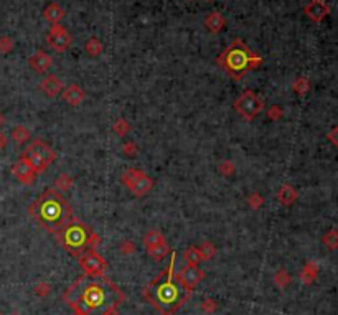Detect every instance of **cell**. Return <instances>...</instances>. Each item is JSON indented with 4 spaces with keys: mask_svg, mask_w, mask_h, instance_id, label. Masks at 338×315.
Returning a JSON list of instances; mask_svg holds the SVG:
<instances>
[{
    "mask_svg": "<svg viewBox=\"0 0 338 315\" xmlns=\"http://www.w3.org/2000/svg\"><path fill=\"white\" fill-rule=\"evenodd\" d=\"M117 294L119 291L116 287H108L102 282L88 281L86 277H83L68 291L66 299L68 302H71V305L78 307L81 312L96 313L106 312L109 307L114 305Z\"/></svg>",
    "mask_w": 338,
    "mask_h": 315,
    "instance_id": "obj_1",
    "label": "cell"
},
{
    "mask_svg": "<svg viewBox=\"0 0 338 315\" xmlns=\"http://www.w3.org/2000/svg\"><path fill=\"white\" fill-rule=\"evenodd\" d=\"M30 213L50 231H60L73 218V209L60 193L46 190L32 203Z\"/></svg>",
    "mask_w": 338,
    "mask_h": 315,
    "instance_id": "obj_2",
    "label": "cell"
},
{
    "mask_svg": "<svg viewBox=\"0 0 338 315\" xmlns=\"http://www.w3.org/2000/svg\"><path fill=\"white\" fill-rule=\"evenodd\" d=\"M173 266H170L157 281H153L152 285L147 289V297L150 302L159 307L164 313H170L175 307L181 302V284L175 282V277L172 274Z\"/></svg>",
    "mask_w": 338,
    "mask_h": 315,
    "instance_id": "obj_3",
    "label": "cell"
},
{
    "mask_svg": "<svg viewBox=\"0 0 338 315\" xmlns=\"http://www.w3.org/2000/svg\"><path fill=\"white\" fill-rule=\"evenodd\" d=\"M261 61L263 60L259 57H252L248 48L239 40L236 43L231 45L228 50L218 58V63H220L231 76H235V78H241L249 68H256Z\"/></svg>",
    "mask_w": 338,
    "mask_h": 315,
    "instance_id": "obj_4",
    "label": "cell"
},
{
    "mask_svg": "<svg viewBox=\"0 0 338 315\" xmlns=\"http://www.w3.org/2000/svg\"><path fill=\"white\" fill-rule=\"evenodd\" d=\"M60 240L68 251H71L73 254H81L84 251H88L93 241V233L91 229L84 225L83 221L71 218L60 231Z\"/></svg>",
    "mask_w": 338,
    "mask_h": 315,
    "instance_id": "obj_5",
    "label": "cell"
},
{
    "mask_svg": "<svg viewBox=\"0 0 338 315\" xmlns=\"http://www.w3.org/2000/svg\"><path fill=\"white\" fill-rule=\"evenodd\" d=\"M22 159H25L27 162L32 165V169L38 173V172H43L46 167L53 162L55 153H53V150L46 144H43L41 141H35L25 150Z\"/></svg>",
    "mask_w": 338,
    "mask_h": 315,
    "instance_id": "obj_6",
    "label": "cell"
},
{
    "mask_svg": "<svg viewBox=\"0 0 338 315\" xmlns=\"http://www.w3.org/2000/svg\"><path fill=\"white\" fill-rule=\"evenodd\" d=\"M235 108L244 119L251 121V119H254L261 111H263L264 102L259 96L252 93V91H246L243 96L238 97V101L235 102Z\"/></svg>",
    "mask_w": 338,
    "mask_h": 315,
    "instance_id": "obj_7",
    "label": "cell"
},
{
    "mask_svg": "<svg viewBox=\"0 0 338 315\" xmlns=\"http://www.w3.org/2000/svg\"><path fill=\"white\" fill-rule=\"evenodd\" d=\"M122 180H124L125 187H127L132 193L139 195V197L145 195V193L152 188V185H153L152 180L147 177L145 173H142L140 170H134V169H131V170L125 172L124 177H122Z\"/></svg>",
    "mask_w": 338,
    "mask_h": 315,
    "instance_id": "obj_8",
    "label": "cell"
},
{
    "mask_svg": "<svg viewBox=\"0 0 338 315\" xmlns=\"http://www.w3.org/2000/svg\"><path fill=\"white\" fill-rule=\"evenodd\" d=\"M81 266L89 276L99 277L102 276V272L106 269V261L96 253V251L88 249V251H84V254L81 256Z\"/></svg>",
    "mask_w": 338,
    "mask_h": 315,
    "instance_id": "obj_9",
    "label": "cell"
},
{
    "mask_svg": "<svg viewBox=\"0 0 338 315\" xmlns=\"http://www.w3.org/2000/svg\"><path fill=\"white\" fill-rule=\"evenodd\" d=\"M203 276H205L203 274V271H200L196 266L188 264L187 268H183V271L178 274V282L183 285V289H185L187 292H190L201 282Z\"/></svg>",
    "mask_w": 338,
    "mask_h": 315,
    "instance_id": "obj_10",
    "label": "cell"
},
{
    "mask_svg": "<svg viewBox=\"0 0 338 315\" xmlns=\"http://www.w3.org/2000/svg\"><path fill=\"white\" fill-rule=\"evenodd\" d=\"M48 45H51L56 51H63L66 50L71 43V38H69V35L66 33V30L63 29L60 25H55L53 29L48 33Z\"/></svg>",
    "mask_w": 338,
    "mask_h": 315,
    "instance_id": "obj_11",
    "label": "cell"
},
{
    "mask_svg": "<svg viewBox=\"0 0 338 315\" xmlns=\"http://www.w3.org/2000/svg\"><path fill=\"white\" fill-rule=\"evenodd\" d=\"M305 13H307L308 18L319 23L328 15L330 9H328V5L323 2V0H310V2L305 5Z\"/></svg>",
    "mask_w": 338,
    "mask_h": 315,
    "instance_id": "obj_12",
    "label": "cell"
},
{
    "mask_svg": "<svg viewBox=\"0 0 338 315\" xmlns=\"http://www.w3.org/2000/svg\"><path fill=\"white\" fill-rule=\"evenodd\" d=\"M35 173L37 172L32 169V165L28 164L25 159H20L18 162L13 165V175H15V177L25 185L32 183L33 178H35Z\"/></svg>",
    "mask_w": 338,
    "mask_h": 315,
    "instance_id": "obj_13",
    "label": "cell"
},
{
    "mask_svg": "<svg viewBox=\"0 0 338 315\" xmlns=\"http://www.w3.org/2000/svg\"><path fill=\"white\" fill-rule=\"evenodd\" d=\"M28 63H30V66L33 71L37 73H45L50 69V66L53 65V58L48 57V55L45 51H37L35 55H32L30 60H28Z\"/></svg>",
    "mask_w": 338,
    "mask_h": 315,
    "instance_id": "obj_14",
    "label": "cell"
},
{
    "mask_svg": "<svg viewBox=\"0 0 338 315\" xmlns=\"http://www.w3.org/2000/svg\"><path fill=\"white\" fill-rule=\"evenodd\" d=\"M61 81H60V78L56 74H50V76H46V78L43 80V83H41V89H43V93L46 94V96H50V97H56L60 94V91H61Z\"/></svg>",
    "mask_w": 338,
    "mask_h": 315,
    "instance_id": "obj_15",
    "label": "cell"
},
{
    "mask_svg": "<svg viewBox=\"0 0 338 315\" xmlns=\"http://www.w3.org/2000/svg\"><path fill=\"white\" fill-rule=\"evenodd\" d=\"M205 27L206 30H210L211 33H218L223 30L224 27V17L220 12H211L210 15L205 18Z\"/></svg>",
    "mask_w": 338,
    "mask_h": 315,
    "instance_id": "obj_16",
    "label": "cell"
},
{
    "mask_svg": "<svg viewBox=\"0 0 338 315\" xmlns=\"http://www.w3.org/2000/svg\"><path fill=\"white\" fill-rule=\"evenodd\" d=\"M63 96H65V99H66L69 104H73V106H78V104L84 99V91H83L80 86L71 85L69 88L65 89Z\"/></svg>",
    "mask_w": 338,
    "mask_h": 315,
    "instance_id": "obj_17",
    "label": "cell"
},
{
    "mask_svg": "<svg viewBox=\"0 0 338 315\" xmlns=\"http://www.w3.org/2000/svg\"><path fill=\"white\" fill-rule=\"evenodd\" d=\"M277 197H279L280 203H284V205H292V203L295 201V198H297V192H295L291 185H284L279 190Z\"/></svg>",
    "mask_w": 338,
    "mask_h": 315,
    "instance_id": "obj_18",
    "label": "cell"
},
{
    "mask_svg": "<svg viewBox=\"0 0 338 315\" xmlns=\"http://www.w3.org/2000/svg\"><path fill=\"white\" fill-rule=\"evenodd\" d=\"M144 241H145L147 249H152V248L160 246V244H164V243H165L164 236H162V234L159 233V231H150V233H147Z\"/></svg>",
    "mask_w": 338,
    "mask_h": 315,
    "instance_id": "obj_19",
    "label": "cell"
},
{
    "mask_svg": "<svg viewBox=\"0 0 338 315\" xmlns=\"http://www.w3.org/2000/svg\"><path fill=\"white\" fill-rule=\"evenodd\" d=\"M63 15H65V12H63L56 4L50 5V7H48V9L45 10V17L50 20V22H58V20L63 18Z\"/></svg>",
    "mask_w": 338,
    "mask_h": 315,
    "instance_id": "obj_20",
    "label": "cell"
},
{
    "mask_svg": "<svg viewBox=\"0 0 338 315\" xmlns=\"http://www.w3.org/2000/svg\"><path fill=\"white\" fill-rule=\"evenodd\" d=\"M323 244L328 248V249H338V231L336 229H332L328 231V233L323 236Z\"/></svg>",
    "mask_w": 338,
    "mask_h": 315,
    "instance_id": "obj_21",
    "label": "cell"
},
{
    "mask_svg": "<svg viewBox=\"0 0 338 315\" xmlns=\"http://www.w3.org/2000/svg\"><path fill=\"white\" fill-rule=\"evenodd\" d=\"M12 137L15 139L18 144H23L25 141H28V137H30V132H28V129H25V127H22V125H20V127L13 129Z\"/></svg>",
    "mask_w": 338,
    "mask_h": 315,
    "instance_id": "obj_22",
    "label": "cell"
},
{
    "mask_svg": "<svg viewBox=\"0 0 338 315\" xmlns=\"http://www.w3.org/2000/svg\"><path fill=\"white\" fill-rule=\"evenodd\" d=\"M101 50H102V45L99 43V40H97V38H91V40L88 41L86 51H88L89 55H93V57H97V55L101 53Z\"/></svg>",
    "mask_w": 338,
    "mask_h": 315,
    "instance_id": "obj_23",
    "label": "cell"
},
{
    "mask_svg": "<svg viewBox=\"0 0 338 315\" xmlns=\"http://www.w3.org/2000/svg\"><path fill=\"white\" fill-rule=\"evenodd\" d=\"M185 257H187L188 264L196 266V264H198L200 259H201V253H200L198 249H188V251H187V254H185Z\"/></svg>",
    "mask_w": 338,
    "mask_h": 315,
    "instance_id": "obj_24",
    "label": "cell"
},
{
    "mask_svg": "<svg viewBox=\"0 0 338 315\" xmlns=\"http://www.w3.org/2000/svg\"><path fill=\"white\" fill-rule=\"evenodd\" d=\"M317 276V266H314V262H310L304 271V281L305 282H312Z\"/></svg>",
    "mask_w": 338,
    "mask_h": 315,
    "instance_id": "obj_25",
    "label": "cell"
},
{
    "mask_svg": "<svg viewBox=\"0 0 338 315\" xmlns=\"http://www.w3.org/2000/svg\"><path fill=\"white\" fill-rule=\"evenodd\" d=\"M294 89L297 91L299 94H305L307 91H308V81L305 78H299L297 83L294 85Z\"/></svg>",
    "mask_w": 338,
    "mask_h": 315,
    "instance_id": "obj_26",
    "label": "cell"
},
{
    "mask_svg": "<svg viewBox=\"0 0 338 315\" xmlns=\"http://www.w3.org/2000/svg\"><path fill=\"white\" fill-rule=\"evenodd\" d=\"M327 139H328V141L332 142L333 145H336V147H338V125H336V127H333L332 130L328 132V134H327Z\"/></svg>",
    "mask_w": 338,
    "mask_h": 315,
    "instance_id": "obj_27",
    "label": "cell"
}]
</instances>
